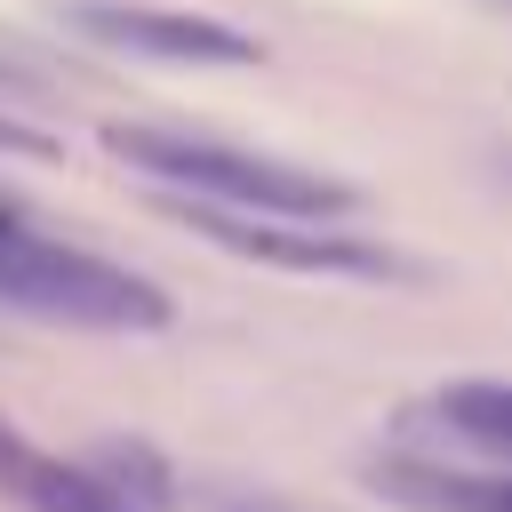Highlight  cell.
<instances>
[{"instance_id": "cell-1", "label": "cell", "mask_w": 512, "mask_h": 512, "mask_svg": "<svg viewBox=\"0 0 512 512\" xmlns=\"http://www.w3.org/2000/svg\"><path fill=\"white\" fill-rule=\"evenodd\" d=\"M104 152L144 168L152 184L192 192V208L264 216V224H320V216H352V200H360L344 176H320V168H296V160H272V152H240V144H216V136H192V128L112 120Z\"/></svg>"}, {"instance_id": "cell-2", "label": "cell", "mask_w": 512, "mask_h": 512, "mask_svg": "<svg viewBox=\"0 0 512 512\" xmlns=\"http://www.w3.org/2000/svg\"><path fill=\"white\" fill-rule=\"evenodd\" d=\"M0 304L32 312L48 328H80V336H160L168 328V288L96 256V248H64V240H0Z\"/></svg>"}, {"instance_id": "cell-3", "label": "cell", "mask_w": 512, "mask_h": 512, "mask_svg": "<svg viewBox=\"0 0 512 512\" xmlns=\"http://www.w3.org/2000/svg\"><path fill=\"white\" fill-rule=\"evenodd\" d=\"M168 216H184L200 240L272 264V272H304V280H424V264H408L400 248L376 240H344V232H312V224H264V216H224V208H192L176 192H160Z\"/></svg>"}, {"instance_id": "cell-4", "label": "cell", "mask_w": 512, "mask_h": 512, "mask_svg": "<svg viewBox=\"0 0 512 512\" xmlns=\"http://www.w3.org/2000/svg\"><path fill=\"white\" fill-rule=\"evenodd\" d=\"M64 24L96 48H120V56H144V64H264V48L240 32V24H216V16H192V8H152V0H72Z\"/></svg>"}, {"instance_id": "cell-5", "label": "cell", "mask_w": 512, "mask_h": 512, "mask_svg": "<svg viewBox=\"0 0 512 512\" xmlns=\"http://www.w3.org/2000/svg\"><path fill=\"white\" fill-rule=\"evenodd\" d=\"M384 496H408L424 512H512V472H448V464H376Z\"/></svg>"}, {"instance_id": "cell-6", "label": "cell", "mask_w": 512, "mask_h": 512, "mask_svg": "<svg viewBox=\"0 0 512 512\" xmlns=\"http://www.w3.org/2000/svg\"><path fill=\"white\" fill-rule=\"evenodd\" d=\"M88 472L128 504V512H168V464L144 448V440H96V456H88Z\"/></svg>"}, {"instance_id": "cell-7", "label": "cell", "mask_w": 512, "mask_h": 512, "mask_svg": "<svg viewBox=\"0 0 512 512\" xmlns=\"http://www.w3.org/2000/svg\"><path fill=\"white\" fill-rule=\"evenodd\" d=\"M440 424L480 440V448H512V384L504 376H464L440 392Z\"/></svg>"}, {"instance_id": "cell-8", "label": "cell", "mask_w": 512, "mask_h": 512, "mask_svg": "<svg viewBox=\"0 0 512 512\" xmlns=\"http://www.w3.org/2000/svg\"><path fill=\"white\" fill-rule=\"evenodd\" d=\"M32 512H128L88 464H64V456H48L40 464V480H32V496H24Z\"/></svg>"}, {"instance_id": "cell-9", "label": "cell", "mask_w": 512, "mask_h": 512, "mask_svg": "<svg viewBox=\"0 0 512 512\" xmlns=\"http://www.w3.org/2000/svg\"><path fill=\"white\" fill-rule=\"evenodd\" d=\"M40 464H48V456H40V448L0 416V496H16V504H24V496H32V480H40Z\"/></svg>"}, {"instance_id": "cell-10", "label": "cell", "mask_w": 512, "mask_h": 512, "mask_svg": "<svg viewBox=\"0 0 512 512\" xmlns=\"http://www.w3.org/2000/svg\"><path fill=\"white\" fill-rule=\"evenodd\" d=\"M0 152H32V160H48L56 144H48V136H32V128H16V120H0Z\"/></svg>"}, {"instance_id": "cell-11", "label": "cell", "mask_w": 512, "mask_h": 512, "mask_svg": "<svg viewBox=\"0 0 512 512\" xmlns=\"http://www.w3.org/2000/svg\"><path fill=\"white\" fill-rule=\"evenodd\" d=\"M16 232H24V208H16L8 192H0V240H16Z\"/></svg>"}]
</instances>
